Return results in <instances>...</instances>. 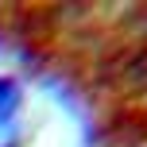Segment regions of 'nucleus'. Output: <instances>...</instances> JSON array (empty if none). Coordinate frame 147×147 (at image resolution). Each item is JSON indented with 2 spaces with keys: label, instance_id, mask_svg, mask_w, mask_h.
Segmentation results:
<instances>
[{
  "label": "nucleus",
  "instance_id": "obj_1",
  "mask_svg": "<svg viewBox=\"0 0 147 147\" xmlns=\"http://www.w3.org/2000/svg\"><path fill=\"white\" fill-rule=\"evenodd\" d=\"M20 140V93L16 85L0 81V147H16Z\"/></svg>",
  "mask_w": 147,
  "mask_h": 147
}]
</instances>
